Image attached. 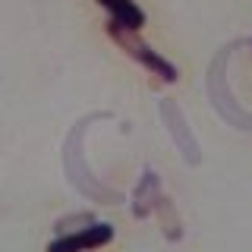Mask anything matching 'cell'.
Masks as SVG:
<instances>
[{
  "instance_id": "cell-1",
  "label": "cell",
  "mask_w": 252,
  "mask_h": 252,
  "mask_svg": "<svg viewBox=\"0 0 252 252\" xmlns=\"http://www.w3.org/2000/svg\"><path fill=\"white\" fill-rule=\"evenodd\" d=\"M94 117H98V114H94ZM94 117H85V120H79L76 129L66 136V145H63V167H66L69 183H73L82 195H89L92 202H107V205H114V202H123V195L114 192V189H107V186H101L98 180L92 177V170L85 167V158H82V136H85V126H89Z\"/></svg>"
},
{
  "instance_id": "cell-2",
  "label": "cell",
  "mask_w": 252,
  "mask_h": 252,
  "mask_svg": "<svg viewBox=\"0 0 252 252\" xmlns=\"http://www.w3.org/2000/svg\"><path fill=\"white\" fill-rule=\"evenodd\" d=\"M233 47H236V41L233 44H224L215 54V60L208 63L205 89H208V98H211V104H215V110L224 117L227 123L236 126V129H252V114L236 104V98L230 94V89H227V60H230V51H233Z\"/></svg>"
},
{
  "instance_id": "cell-3",
  "label": "cell",
  "mask_w": 252,
  "mask_h": 252,
  "mask_svg": "<svg viewBox=\"0 0 252 252\" xmlns=\"http://www.w3.org/2000/svg\"><path fill=\"white\" fill-rule=\"evenodd\" d=\"M104 29H107V38H110V41H114L117 47H120V51L126 54V57H132L136 63H142V66H145L148 73H155L158 79H161V82L173 85V82L180 79L177 66H173L170 60H164L158 51H152V47H148V44L139 38V32L126 29V26H120V22H114V19H110Z\"/></svg>"
},
{
  "instance_id": "cell-4",
  "label": "cell",
  "mask_w": 252,
  "mask_h": 252,
  "mask_svg": "<svg viewBox=\"0 0 252 252\" xmlns=\"http://www.w3.org/2000/svg\"><path fill=\"white\" fill-rule=\"evenodd\" d=\"M158 110H161V120H164V126H167V132H170L173 145H177L180 158H183L189 167H199V164H202L199 142H195L192 129H189L183 110L177 107V101H173V98H161V101H158Z\"/></svg>"
},
{
  "instance_id": "cell-5",
  "label": "cell",
  "mask_w": 252,
  "mask_h": 252,
  "mask_svg": "<svg viewBox=\"0 0 252 252\" xmlns=\"http://www.w3.org/2000/svg\"><path fill=\"white\" fill-rule=\"evenodd\" d=\"M110 240H114V224L94 220V224L85 227V230L66 233V236H54L44 252H92V249L107 246Z\"/></svg>"
},
{
  "instance_id": "cell-6",
  "label": "cell",
  "mask_w": 252,
  "mask_h": 252,
  "mask_svg": "<svg viewBox=\"0 0 252 252\" xmlns=\"http://www.w3.org/2000/svg\"><path fill=\"white\" fill-rule=\"evenodd\" d=\"M158 195H161V177H158V170L145 167L139 177L136 189H132V202H129V211L136 220H145L148 215H155V202Z\"/></svg>"
},
{
  "instance_id": "cell-7",
  "label": "cell",
  "mask_w": 252,
  "mask_h": 252,
  "mask_svg": "<svg viewBox=\"0 0 252 252\" xmlns=\"http://www.w3.org/2000/svg\"><path fill=\"white\" fill-rule=\"evenodd\" d=\"M155 215H158V227H161V233H164V240L167 243H180L183 240V218H180V211H177V205H173L170 195H158V202H155Z\"/></svg>"
},
{
  "instance_id": "cell-8",
  "label": "cell",
  "mask_w": 252,
  "mask_h": 252,
  "mask_svg": "<svg viewBox=\"0 0 252 252\" xmlns=\"http://www.w3.org/2000/svg\"><path fill=\"white\" fill-rule=\"evenodd\" d=\"M98 6H104L110 13V19L126 26V29H132V32H139L145 26V10H142L136 0H98Z\"/></svg>"
},
{
  "instance_id": "cell-9",
  "label": "cell",
  "mask_w": 252,
  "mask_h": 252,
  "mask_svg": "<svg viewBox=\"0 0 252 252\" xmlns=\"http://www.w3.org/2000/svg\"><path fill=\"white\" fill-rule=\"evenodd\" d=\"M94 218L92 211H73V215H63L54 220V233L57 236H66V233H76V230H85V227H92L94 224Z\"/></svg>"
},
{
  "instance_id": "cell-10",
  "label": "cell",
  "mask_w": 252,
  "mask_h": 252,
  "mask_svg": "<svg viewBox=\"0 0 252 252\" xmlns=\"http://www.w3.org/2000/svg\"><path fill=\"white\" fill-rule=\"evenodd\" d=\"M249 47H252V38H249Z\"/></svg>"
}]
</instances>
